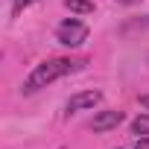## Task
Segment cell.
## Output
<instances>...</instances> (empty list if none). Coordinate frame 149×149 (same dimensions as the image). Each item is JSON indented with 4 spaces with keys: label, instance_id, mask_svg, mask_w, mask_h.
<instances>
[{
    "label": "cell",
    "instance_id": "obj_1",
    "mask_svg": "<svg viewBox=\"0 0 149 149\" xmlns=\"http://www.w3.org/2000/svg\"><path fill=\"white\" fill-rule=\"evenodd\" d=\"M82 61H70V58H47V61H41V64H35V70L26 76V82H24V94H35V91H41V88H47V85H53L56 79H61V76H67V73H73Z\"/></svg>",
    "mask_w": 149,
    "mask_h": 149
},
{
    "label": "cell",
    "instance_id": "obj_2",
    "mask_svg": "<svg viewBox=\"0 0 149 149\" xmlns=\"http://www.w3.org/2000/svg\"><path fill=\"white\" fill-rule=\"evenodd\" d=\"M88 32H91V29H88L82 21L70 18V21L58 24V29H56V41L64 44V47H82V44L88 41Z\"/></svg>",
    "mask_w": 149,
    "mask_h": 149
},
{
    "label": "cell",
    "instance_id": "obj_3",
    "mask_svg": "<svg viewBox=\"0 0 149 149\" xmlns=\"http://www.w3.org/2000/svg\"><path fill=\"white\" fill-rule=\"evenodd\" d=\"M102 100V94L100 91H79V94H73L70 100H67V114H76V111H85V108H94L97 102Z\"/></svg>",
    "mask_w": 149,
    "mask_h": 149
},
{
    "label": "cell",
    "instance_id": "obj_4",
    "mask_svg": "<svg viewBox=\"0 0 149 149\" xmlns=\"http://www.w3.org/2000/svg\"><path fill=\"white\" fill-rule=\"evenodd\" d=\"M120 123H123V111L108 108V111H100V114L91 120V129H94V132H108V129H117Z\"/></svg>",
    "mask_w": 149,
    "mask_h": 149
},
{
    "label": "cell",
    "instance_id": "obj_5",
    "mask_svg": "<svg viewBox=\"0 0 149 149\" xmlns=\"http://www.w3.org/2000/svg\"><path fill=\"white\" fill-rule=\"evenodd\" d=\"M64 9L76 12V15H91L94 12V0H64Z\"/></svg>",
    "mask_w": 149,
    "mask_h": 149
},
{
    "label": "cell",
    "instance_id": "obj_6",
    "mask_svg": "<svg viewBox=\"0 0 149 149\" xmlns=\"http://www.w3.org/2000/svg\"><path fill=\"white\" fill-rule=\"evenodd\" d=\"M132 134H137V137H149V114L134 117V123H132Z\"/></svg>",
    "mask_w": 149,
    "mask_h": 149
},
{
    "label": "cell",
    "instance_id": "obj_7",
    "mask_svg": "<svg viewBox=\"0 0 149 149\" xmlns=\"http://www.w3.org/2000/svg\"><path fill=\"white\" fill-rule=\"evenodd\" d=\"M35 0H15V6H12V12L15 15H21V9H26V6H32Z\"/></svg>",
    "mask_w": 149,
    "mask_h": 149
},
{
    "label": "cell",
    "instance_id": "obj_8",
    "mask_svg": "<svg viewBox=\"0 0 149 149\" xmlns=\"http://www.w3.org/2000/svg\"><path fill=\"white\" fill-rule=\"evenodd\" d=\"M134 149H149V137H140V140L134 143Z\"/></svg>",
    "mask_w": 149,
    "mask_h": 149
},
{
    "label": "cell",
    "instance_id": "obj_9",
    "mask_svg": "<svg viewBox=\"0 0 149 149\" xmlns=\"http://www.w3.org/2000/svg\"><path fill=\"white\" fill-rule=\"evenodd\" d=\"M140 105H143V108H149V94H143V97H140Z\"/></svg>",
    "mask_w": 149,
    "mask_h": 149
},
{
    "label": "cell",
    "instance_id": "obj_10",
    "mask_svg": "<svg viewBox=\"0 0 149 149\" xmlns=\"http://www.w3.org/2000/svg\"><path fill=\"white\" fill-rule=\"evenodd\" d=\"M117 3H126V6H134V3H140V0H117Z\"/></svg>",
    "mask_w": 149,
    "mask_h": 149
}]
</instances>
